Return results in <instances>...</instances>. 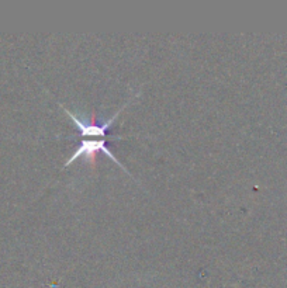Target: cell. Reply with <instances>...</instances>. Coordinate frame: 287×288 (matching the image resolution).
<instances>
[{
    "label": "cell",
    "instance_id": "1",
    "mask_svg": "<svg viewBox=\"0 0 287 288\" xmlns=\"http://www.w3.org/2000/svg\"><path fill=\"white\" fill-rule=\"evenodd\" d=\"M106 138L103 139H83L82 142L79 144V146L75 149V152L72 153V156H70L69 159L65 162V167H68V166L72 163V162H75V160H78L79 158H82V156H85L86 160H91L92 163L95 162V155L99 152V150H101V152H104L110 159L113 160V162H116L120 167H121L122 170L127 171V169H125V166L122 165L121 162L116 158V155L113 153L112 150L109 149L106 146ZM128 173V171H127Z\"/></svg>",
    "mask_w": 287,
    "mask_h": 288
},
{
    "label": "cell",
    "instance_id": "2",
    "mask_svg": "<svg viewBox=\"0 0 287 288\" xmlns=\"http://www.w3.org/2000/svg\"><path fill=\"white\" fill-rule=\"evenodd\" d=\"M127 106V104H125ZM125 106H122L120 110H118L114 116H113L112 118H109L107 120L106 123L104 124H95L93 121H86V120H83V118H80V117H78L76 114H74L72 111H69L68 108H65L64 106V110H65V112L69 116L72 120H74V123H75V125L78 127V128L80 129V132H82V137H87V139L91 138V137H101V138H104V135H106V131L110 127L113 125V123L116 121V118L120 116V112L124 110V107Z\"/></svg>",
    "mask_w": 287,
    "mask_h": 288
}]
</instances>
